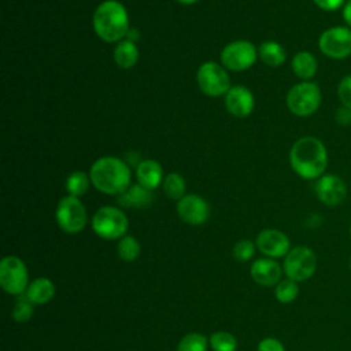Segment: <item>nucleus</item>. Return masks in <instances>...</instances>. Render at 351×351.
<instances>
[{
  "label": "nucleus",
  "instance_id": "2eb2a0df",
  "mask_svg": "<svg viewBox=\"0 0 351 351\" xmlns=\"http://www.w3.org/2000/svg\"><path fill=\"white\" fill-rule=\"evenodd\" d=\"M225 108L236 118H247L255 107V97L251 89L243 85L232 86L225 95Z\"/></svg>",
  "mask_w": 351,
  "mask_h": 351
},
{
  "label": "nucleus",
  "instance_id": "20e7f679",
  "mask_svg": "<svg viewBox=\"0 0 351 351\" xmlns=\"http://www.w3.org/2000/svg\"><path fill=\"white\" fill-rule=\"evenodd\" d=\"M322 95L318 84L313 81H302L291 86L287 93L285 103L288 110L300 118L313 115L321 106Z\"/></svg>",
  "mask_w": 351,
  "mask_h": 351
},
{
  "label": "nucleus",
  "instance_id": "412c9836",
  "mask_svg": "<svg viewBox=\"0 0 351 351\" xmlns=\"http://www.w3.org/2000/svg\"><path fill=\"white\" fill-rule=\"evenodd\" d=\"M114 62L118 67L121 69H132L136 66V63L138 62L140 58V52L137 48V44L129 40H122L119 43H117L114 52Z\"/></svg>",
  "mask_w": 351,
  "mask_h": 351
},
{
  "label": "nucleus",
  "instance_id": "4468645a",
  "mask_svg": "<svg viewBox=\"0 0 351 351\" xmlns=\"http://www.w3.org/2000/svg\"><path fill=\"white\" fill-rule=\"evenodd\" d=\"M180 219L188 225H202L210 217V206L207 200L195 193H186L176 204Z\"/></svg>",
  "mask_w": 351,
  "mask_h": 351
},
{
  "label": "nucleus",
  "instance_id": "423d86ee",
  "mask_svg": "<svg viewBox=\"0 0 351 351\" xmlns=\"http://www.w3.org/2000/svg\"><path fill=\"white\" fill-rule=\"evenodd\" d=\"M317 265V255L310 247L296 245L292 247L284 256L282 270L288 278L296 282H302L315 274Z\"/></svg>",
  "mask_w": 351,
  "mask_h": 351
},
{
  "label": "nucleus",
  "instance_id": "4be33fe9",
  "mask_svg": "<svg viewBox=\"0 0 351 351\" xmlns=\"http://www.w3.org/2000/svg\"><path fill=\"white\" fill-rule=\"evenodd\" d=\"M258 58L269 67H278L287 60V52L280 43L267 40L258 47Z\"/></svg>",
  "mask_w": 351,
  "mask_h": 351
},
{
  "label": "nucleus",
  "instance_id": "1a4fd4ad",
  "mask_svg": "<svg viewBox=\"0 0 351 351\" xmlns=\"http://www.w3.org/2000/svg\"><path fill=\"white\" fill-rule=\"evenodd\" d=\"M29 271L25 262L15 256H4L0 262V285L1 288L15 296H21L29 287Z\"/></svg>",
  "mask_w": 351,
  "mask_h": 351
},
{
  "label": "nucleus",
  "instance_id": "393cba45",
  "mask_svg": "<svg viewBox=\"0 0 351 351\" xmlns=\"http://www.w3.org/2000/svg\"><path fill=\"white\" fill-rule=\"evenodd\" d=\"M141 245L134 236L125 234L117 244V254L123 262H133L140 256Z\"/></svg>",
  "mask_w": 351,
  "mask_h": 351
},
{
  "label": "nucleus",
  "instance_id": "5701e85b",
  "mask_svg": "<svg viewBox=\"0 0 351 351\" xmlns=\"http://www.w3.org/2000/svg\"><path fill=\"white\" fill-rule=\"evenodd\" d=\"M90 184L92 181H90L89 173H85L82 170H74L67 176L64 186L70 196L80 197L88 192Z\"/></svg>",
  "mask_w": 351,
  "mask_h": 351
},
{
  "label": "nucleus",
  "instance_id": "e433bc0d",
  "mask_svg": "<svg viewBox=\"0 0 351 351\" xmlns=\"http://www.w3.org/2000/svg\"><path fill=\"white\" fill-rule=\"evenodd\" d=\"M348 233H350V239H351V223H350V228H348Z\"/></svg>",
  "mask_w": 351,
  "mask_h": 351
},
{
  "label": "nucleus",
  "instance_id": "b1692460",
  "mask_svg": "<svg viewBox=\"0 0 351 351\" xmlns=\"http://www.w3.org/2000/svg\"><path fill=\"white\" fill-rule=\"evenodd\" d=\"M162 189L169 199L178 202L180 199H182L186 195L185 193V191H186L185 178L178 173H169L163 178Z\"/></svg>",
  "mask_w": 351,
  "mask_h": 351
},
{
  "label": "nucleus",
  "instance_id": "c85d7f7f",
  "mask_svg": "<svg viewBox=\"0 0 351 351\" xmlns=\"http://www.w3.org/2000/svg\"><path fill=\"white\" fill-rule=\"evenodd\" d=\"M33 313H34L33 303L25 295L18 296V299L12 307V313H11L14 321H16L19 324H25L32 318Z\"/></svg>",
  "mask_w": 351,
  "mask_h": 351
},
{
  "label": "nucleus",
  "instance_id": "c9c22d12",
  "mask_svg": "<svg viewBox=\"0 0 351 351\" xmlns=\"http://www.w3.org/2000/svg\"><path fill=\"white\" fill-rule=\"evenodd\" d=\"M176 1L180 3V4H182V5H192V4L197 3L199 0H176Z\"/></svg>",
  "mask_w": 351,
  "mask_h": 351
},
{
  "label": "nucleus",
  "instance_id": "72a5a7b5",
  "mask_svg": "<svg viewBox=\"0 0 351 351\" xmlns=\"http://www.w3.org/2000/svg\"><path fill=\"white\" fill-rule=\"evenodd\" d=\"M341 14H343V21L346 22V25L348 27H351V0H346L343 8H341Z\"/></svg>",
  "mask_w": 351,
  "mask_h": 351
},
{
  "label": "nucleus",
  "instance_id": "f03ea898",
  "mask_svg": "<svg viewBox=\"0 0 351 351\" xmlns=\"http://www.w3.org/2000/svg\"><path fill=\"white\" fill-rule=\"evenodd\" d=\"M89 177L99 192L112 196H119L132 184L130 166L123 159L111 155L96 159L89 169Z\"/></svg>",
  "mask_w": 351,
  "mask_h": 351
},
{
  "label": "nucleus",
  "instance_id": "39448f33",
  "mask_svg": "<svg viewBox=\"0 0 351 351\" xmlns=\"http://www.w3.org/2000/svg\"><path fill=\"white\" fill-rule=\"evenodd\" d=\"M129 228V221L125 213L114 206L100 207L92 217V230L96 236L104 240L122 239Z\"/></svg>",
  "mask_w": 351,
  "mask_h": 351
},
{
  "label": "nucleus",
  "instance_id": "473e14b6",
  "mask_svg": "<svg viewBox=\"0 0 351 351\" xmlns=\"http://www.w3.org/2000/svg\"><path fill=\"white\" fill-rule=\"evenodd\" d=\"M313 3L319 8V10H324V11H336V10H340L343 8L346 0H313Z\"/></svg>",
  "mask_w": 351,
  "mask_h": 351
},
{
  "label": "nucleus",
  "instance_id": "ddd939ff",
  "mask_svg": "<svg viewBox=\"0 0 351 351\" xmlns=\"http://www.w3.org/2000/svg\"><path fill=\"white\" fill-rule=\"evenodd\" d=\"M255 245L259 252H262L266 258L271 259L284 258L292 248L289 237L284 232L274 228L261 230L256 236Z\"/></svg>",
  "mask_w": 351,
  "mask_h": 351
},
{
  "label": "nucleus",
  "instance_id": "a878e982",
  "mask_svg": "<svg viewBox=\"0 0 351 351\" xmlns=\"http://www.w3.org/2000/svg\"><path fill=\"white\" fill-rule=\"evenodd\" d=\"M299 295V285L296 281L291 280V278H284L281 280L276 287H274V296L276 299L282 303H292Z\"/></svg>",
  "mask_w": 351,
  "mask_h": 351
},
{
  "label": "nucleus",
  "instance_id": "f3484780",
  "mask_svg": "<svg viewBox=\"0 0 351 351\" xmlns=\"http://www.w3.org/2000/svg\"><path fill=\"white\" fill-rule=\"evenodd\" d=\"M136 178L140 185L154 191L163 182V169L155 159H143L136 166Z\"/></svg>",
  "mask_w": 351,
  "mask_h": 351
},
{
  "label": "nucleus",
  "instance_id": "6e6552de",
  "mask_svg": "<svg viewBox=\"0 0 351 351\" xmlns=\"http://www.w3.org/2000/svg\"><path fill=\"white\" fill-rule=\"evenodd\" d=\"M55 218L64 233L75 234L86 226L88 214L80 197L67 195L59 200L55 210Z\"/></svg>",
  "mask_w": 351,
  "mask_h": 351
},
{
  "label": "nucleus",
  "instance_id": "bb28decb",
  "mask_svg": "<svg viewBox=\"0 0 351 351\" xmlns=\"http://www.w3.org/2000/svg\"><path fill=\"white\" fill-rule=\"evenodd\" d=\"M210 347L213 351H236L237 340L236 337L225 330L214 332L208 339Z\"/></svg>",
  "mask_w": 351,
  "mask_h": 351
},
{
  "label": "nucleus",
  "instance_id": "f704fd0d",
  "mask_svg": "<svg viewBox=\"0 0 351 351\" xmlns=\"http://www.w3.org/2000/svg\"><path fill=\"white\" fill-rule=\"evenodd\" d=\"M140 37H141V32H140L137 27H133V26H130V27H129V30H128V33H126V37H125V40H129V41L137 43Z\"/></svg>",
  "mask_w": 351,
  "mask_h": 351
},
{
  "label": "nucleus",
  "instance_id": "a211bd4d",
  "mask_svg": "<svg viewBox=\"0 0 351 351\" xmlns=\"http://www.w3.org/2000/svg\"><path fill=\"white\" fill-rule=\"evenodd\" d=\"M154 202V193L151 189L137 184L130 186L118 196V203L126 208H144Z\"/></svg>",
  "mask_w": 351,
  "mask_h": 351
},
{
  "label": "nucleus",
  "instance_id": "f257e3e1",
  "mask_svg": "<svg viewBox=\"0 0 351 351\" xmlns=\"http://www.w3.org/2000/svg\"><path fill=\"white\" fill-rule=\"evenodd\" d=\"M289 165L303 180H318L328 167V151L315 136L299 137L289 149Z\"/></svg>",
  "mask_w": 351,
  "mask_h": 351
},
{
  "label": "nucleus",
  "instance_id": "9b49d317",
  "mask_svg": "<svg viewBox=\"0 0 351 351\" xmlns=\"http://www.w3.org/2000/svg\"><path fill=\"white\" fill-rule=\"evenodd\" d=\"M319 51L330 59H346L351 55V27L330 26L325 29L318 37Z\"/></svg>",
  "mask_w": 351,
  "mask_h": 351
},
{
  "label": "nucleus",
  "instance_id": "cd10ccee",
  "mask_svg": "<svg viewBox=\"0 0 351 351\" xmlns=\"http://www.w3.org/2000/svg\"><path fill=\"white\" fill-rule=\"evenodd\" d=\"M208 339L197 332H192L185 335L178 346H177V351H207L208 347Z\"/></svg>",
  "mask_w": 351,
  "mask_h": 351
},
{
  "label": "nucleus",
  "instance_id": "7ed1b4c3",
  "mask_svg": "<svg viewBox=\"0 0 351 351\" xmlns=\"http://www.w3.org/2000/svg\"><path fill=\"white\" fill-rule=\"evenodd\" d=\"M92 26L96 36L104 43L125 40L130 27L126 7L118 0H104L93 11Z\"/></svg>",
  "mask_w": 351,
  "mask_h": 351
},
{
  "label": "nucleus",
  "instance_id": "dca6fc26",
  "mask_svg": "<svg viewBox=\"0 0 351 351\" xmlns=\"http://www.w3.org/2000/svg\"><path fill=\"white\" fill-rule=\"evenodd\" d=\"M252 280L262 287H276L284 273L282 266L271 258L256 259L250 269Z\"/></svg>",
  "mask_w": 351,
  "mask_h": 351
},
{
  "label": "nucleus",
  "instance_id": "f8f14e48",
  "mask_svg": "<svg viewBox=\"0 0 351 351\" xmlns=\"http://www.w3.org/2000/svg\"><path fill=\"white\" fill-rule=\"evenodd\" d=\"M315 196L318 200L328 206L335 207L340 206L347 197V184L337 174H324L321 176L314 185Z\"/></svg>",
  "mask_w": 351,
  "mask_h": 351
},
{
  "label": "nucleus",
  "instance_id": "0eeeda50",
  "mask_svg": "<svg viewBox=\"0 0 351 351\" xmlns=\"http://www.w3.org/2000/svg\"><path fill=\"white\" fill-rule=\"evenodd\" d=\"M196 82L202 93L210 97L225 96L230 86V77L228 70L213 60L204 62L196 71Z\"/></svg>",
  "mask_w": 351,
  "mask_h": 351
},
{
  "label": "nucleus",
  "instance_id": "c756f323",
  "mask_svg": "<svg viewBox=\"0 0 351 351\" xmlns=\"http://www.w3.org/2000/svg\"><path fill=\"white\" fill-rule=\"evenodd\" d=\"M255 248L256 245L251 240L243 239L233 245L232 255L237 262H247L255 255Z\"/></svg>",
  "mask_w": 351,
  "mask_h": 351
},
{
  "label": "nucleus",
  "instance_id": "2f4dec72",
  "mask_svg": "<svg viewBox=\"0 0 351 351\" xmlns=\"http://www.w3.org/2000/svg\"><path fill=\"white\" fill-rule=\"evenodd\" d=\"M258 351H285V347L276 337H265L259 341Z\"/></svg>",
  "mask_w": 351,
  "mask_h": 351
},
{
  "label": "nucleus",
  "instance_id": "6ab92c4d",
  "mask_svg": "<svg viewBox=\"0 0 351 351\" xmlns=\"http://www.w3.org/2000/svg\"><path fill=\"white\" fill-rule=\"evenodd\" d=\"M55 292H56L55 284L49 278L38 277V278H34L29 284V287L23 295L33 304H45L53 299Z\"/></svg>",
  "mask_w": 351,
  "mask_h": 351
},
{
  "label": "nucleus",
  "instance_id": "7c9ffc66",
  "mask_svg": "<svg viewBox=\"0 0 351 351\" xmlns=\"http://www.w3.org/2000/svg\"><path fill=\"white\" fill-rule=\"evenodd\" d=\"M337 96H339V100L340 103L351 110V74H347L344 75L340 81H339V85H337Z\"/></svg>",
  "mask_w": 351,
  "mask_h": 351
},
{
  "label": "nucleus",
  "instance_id": "4c0bfd02",
  "mask_svg": "<svg viewBox=\"0 0 351 351\" xmlns=\"http://www.w3.org/2000/svg\"><path fill=\"white\" fill-rule=\"evenodd\" d=\"M348 265H350V269H351V256H350V261H348Z\"/></svg>",
  "mask_w": 351,
  "mask_h": 351
},
{
  "label": "nucleus",
  "instance_id": "9d476101",
  "mask_svg": "<svg viewBox=\"0 0 351 351\" xmlns=\"http://www.w3.org/2000/svg\"><path fill=\"white\" fill-rule=\"evenodd\" d=\"M219 59L228 71H244L255 64L258 48L248 40H236L223 47Z\"/></svg>",
  "mask_w": 351,
  "mask_h": 351
},
{
  "label": "nucleus",
  "instance_id": "aec40b11",
  "mask_svg": "<svg viewBox=\"0 0 351 351\" xmlns=\"http://www.w3.org/2000/svg\"><path fill=\"white\" fill-rule=\"evenodd\" d=\"M291 69L302 81H310L317 74L318 62L310 51H299L291 60Z\"/></svg>",
  "mask_w": 351,
  "mask_h": 351
}]
</instances>
